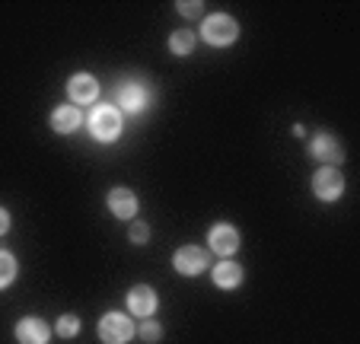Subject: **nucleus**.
I'll list each match as a JSON object with an SVG mask.
<instances>
[{"instance_id": "13", "label": "nucleus", "mask_w": 360, "mask_h": 344, "mask_svg": "<svg viewBox=\"0 0 360 344\" xmlns=\"http://www.w3.org/2000/svg\"><path fill=\"white\" fill-rule=\"evenodd\" d=\"M83 122V115L77 106H61L55 108V115H51V128L58 131V134H70V131H77Z\"/></svg>"}, {"instance_id": "7", "label": "nucleus", "mask_w": 360, "mask_h": 344, "mask_svg": "<svg viewBox=\"0 0 360 344\" xmlns=\"http://www.w3.org/2000/svg\"><path fill=\"white\" fill-rule=\"evenodd\" d=\"M68 93L70 99H74V106H89V102H96V96H99V83H96L93 74H74L68 80Z\"/></svg>"}, {"instance_id": "9", "label": "nucleus", "mask_w": 360, "mask_h": 344, "mask_svg": "<svg viewBox=\"0 0 360 344\" xmlns=\"http://www.w3.org/2000/svg\"><path fill=\"white\" fill-rule=\"evenodd\" d=\"M48 338H51V329L35 316L20 319V325H16V341L20 344H48Z\"/></svg>"}, {"instance_id": "8", "label": "nucleus", "mask_w": 360, "mask_h": 344, "mask_svg": "<svg viewBox=\"0 0 360 344\" xmlns=\"http://www.w3.org/2000/svg\"><path fill=\"white\" fill-rule=\"evenodd\" d=\"M157 291L153 287H147V284H137V287H131V293H128V310L134 312V316H141V319H147V316H153L157 312Z\"/></svg>"}, {"instance_id": "3", "label": "nucleus", "mask_w": 360, "mask_h": 344, "mask_svg": "<svg viewBox=\"0 0 360 344\" xmlns=\"http://www.w3.org/2000/svg\"><path fill=\"white\" fill-rule=\"evenodd\" d=\"M99 338L102 344H128L134 338V322L122 312H109L99 319Z\"/></svg>"}, {"instance_id": "15", "label": "nucleus", "mask_w": 360, "mask_h": 344, "mask_svg": "<svg viewBox=\"0 0 360 344\" xmlns=\"http://www.w3.org/2000/svg\"><path fill=\"white\" fill-rule=\"evenodd\" d=\"M191 48H195V32H188V29L172 32V39H169V51L172 54H191Z\"/></svg>"}, {"instance_id": "12", "label": "nucleus", "mask_w": 360, "mask_h": 344, "mask_svg": "<svg viewBox=\"0 0 360 344\" xmlns=\"http://www.w3.org/2000/svg\"><path fill=\"white\" fill-rule=\"evenodd\" d=\"M150 102V93L143 87H137V83H128V87H122V93H118V112H128V115H137L143 112Z\"/></svg>"}, {"instance_id": "1", "label": "nucleus", "mask_w": 360, "mask_h": 344, "mask_svg": "<svg viewBox=\"0 0 360 344\" xmlns=\"http://www.w3.org/2000/svg\"><path fill=\"white\" fill-rule=\"evenodd\" d=\"M201 39L207 42V45H214V48H226V45H233V42L239 39V26H236V20H233V16L214 13V16H207V20H204Z\"/></svg>"}, {"instance_id": "20", "label": "nucleus", "mask_w": 360, "mask_h": 344, "mask_svg": "<svg viewBox=\"0 0 360 344\" xmlns=\"http://www.w3.org/2000/svg\"><path fill=\"white\" fill-rule=\"evenodd\" d=\"M179 13H185V16H198V13H201V4H179Z\"/></svg>"}, {"instance_id": "11", "label": "nucleus", "mask_w": 360, "mask_h": 344, "mask_svg": "<svg viewBox=\"0 0 360 344\" xmlns=\"http://www.w3.org/2000/svg\"><path fill=\"white\" fill-rule=\"evenodd\" d=\"M207 243H211V249L217 252V255H233V252L239 249V233L230 227V223H217V227L211 229Z\"/></svg>"}, {"instance_id": "5", "label": "nucleus", "mask_w": 360, "mask_h": 344, "mask_svg": "<svg viewBox=\"0 0 360 344\" xmlns=\"http://www.w3.org/2000/svg\"><path fill=\"white\" fill-rule=\"evenodd\" d=\"M309 150H313L316 160H319L322 166H328V169H338L341 160H345V147H341L332 134H316L313 144H309Z\"/></svg>"}, {"instance_id": "2", "label": "nucleus", "mask_w": 360, "mask_h": 344, "mask_svg": "<svg viewBox=\"0 0 360 344\" xmlns=\"http://www.w3.org/2000/svg\"><path fill=\"white\" fill-rule=\"evenodd\" d=\"M89 131H93L96 141L112 144L122 134V112L115 106H96L93 115H89Z\"/></svg>"}, {"instance_id": "6", "label": "nucleus", "mask_w": 360, "mask_h": 344, "mask_svg": "<svg viewBox=\"0 0 360 344\" xmlns=\"http://www.w3.org/2000/svg\"><path fill=\"white\" fill-rule=\"evenodd\" d=\"M172 265H176L179 274L195 277V274H201V271L207 268V252L198 249V246H182V249L172 255Z\"/></svg>"}, {"instance_id": "19", "label": "nucleus", "mask_w": 360, "mask_h": 344, "mask_svg": "<svg viewBox=\"0 0 360 344\" xmlns=\"http://www.w3.org/2000/svg\"><path fill=\"white\" fill-rule=\"evenodd\" d=\"M141 338L143 341H160V338H163V329H160L153 319H147V322L141 325Z\"/></svg>"}, {"instance_id": "14", "label": "nucleus", "mask_w": 360, "mask_h": 344, "mask_svg": "<svg viewBox=\"0 0 360 344\" xmlns=\"http://www.w3.org/2000/svg\"><path fill=\"white\" fill-rule=\"evenodd\" d=\"M214 284L224 287V291H233V287L243 284V268H239L236 262H220L217 268H214Z\"/></svg>"}, {"instance_id": "10", "label": "nucleus", "mask_w": 360, "mask_h": 344, "mask_svg": "<svg viewBox=\"0 0 360 344\" xmlns=\"http://www.w3.org/2000/svg\"><path fill=\"white\" fill-rule=\"evenodd\" d=\"M109 210L118 220H134L137 217V195L131 189H112L109 191Z\"/></svg>"}, {"instance_id": "4", "label": "nucleus", "mask_w": 360, "mask_h": 344, "mask_svg": "<svg viewBox=\"0 0 360 344\" xmlns=\"http://www.w3.org/2000/svg\"><path fill=\"white\" fill-rule=\"evenodd\" d=\"M313 191L319 201H338L341 191H345V179H341L338 169H319L313 176Z\"/></svg>"}, {"instance_id": "21", "label": "nucleus", "mask_w": 360, "mask_h": 344, "mask_svg": "<svg viewBox=\"0 0 360 344\" xmlns=\"http://www.w3.org/2000/svg\"><path fill=\"white\" fill-rule=\"evenodd\" d=\"M7 229H10V214H7L4 208H0V236H4Z\"/></svg>"}, {"instance_id": "16", "label": "nucleus", "mask_w": 360, "mask_h": 344, "mask_svg": "<svg viewBox=\"0 0 360 344\" xmlns=\"http://www.w3.org/2000/svg\"><path fill=\"white\" fill-rule=\"evenodd\" d=\"M13 277H16V258L10 255V252L0 249V291H4V287H10V284H13Z\"/></svg>"}, {"instance_id": "18", "label": "nucleus", "mask_w": 360, "mask_h": 344, "mask_svg": "<svg viewBox=\"0 0 360 344\" xmlns=\"http://www.w3.org/2000/svg\"><path fill=\"white\" fill-rule=\"evenodd\" d=\"M128 236H131V243H134V246H143L150 239V227H147V223H141V220H131V233H128Z\"/></svg>"}, {"instance_id": "17", "label": "nucleus", "mask_w": 360, "mask_h": 344, "mask_svg": "<svg viewBox=\"0 0 360 344\" xmlns=\"http://www.w3.org/2000/svg\"><path fill=\"white\" fill-rule=\"evenodd\" d=\"M55 331L61 338H74L77 331H80V319H77V316H61V319H58V325H55Z\"/></svg>"}]
</instances>
